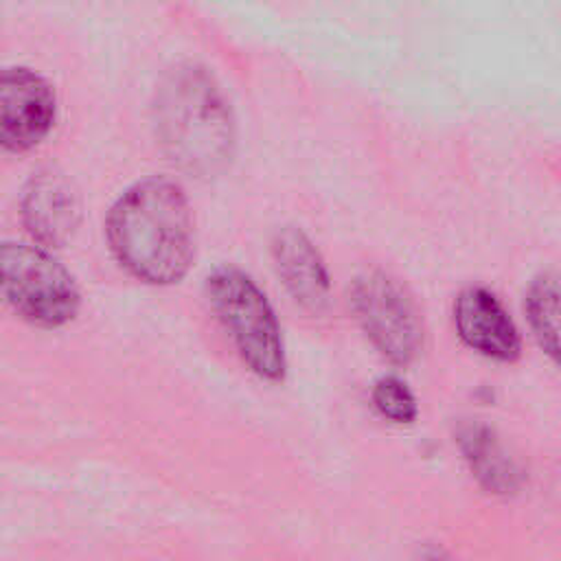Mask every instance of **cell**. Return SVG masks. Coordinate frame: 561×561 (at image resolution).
<instances>
[{"label": "cell", "mask_w": 561, "mask_h": 561, "mask_svg": "<svg viewBox=\"0 0 561 561\" xmlns=\"http://www.w3.org/2000/svg\"><path fill=\"white\" fill-rule=\"evenodd\" d=\"M0 300L20 320L50 331L77 318L81 291L50 248L0 239Z\"/></svg>", "instance_id": "277c9868"}, {"label": "cell", "mask_w": 561, "mask_h": 561, "mask_svg": "<svg viewBox=\"0 0 561 561\" xmlns=\"http://www.w3.org/2000/svg\"><path fill=\"white\" fill-rule=\"evenodd\" d=\"M458 447L478 482L497 495L517 493L524 476L502 440L484 423H462L456 432Z\"/></svg>", "instance_id": "30bf717a"}, {"label": "cell", "mask_w": 561, "mask_h": 561, "mask_svg": "<svg viewBox=\"0 0 561 561\" xmlns=\"http://www.w3.org/2000/svg\"><path fill=\"white\" fill-rule=\"evenodd\" d=\"M351 309L370 344L394 366L412 364L425 340L412 294L388 272L366 270L351 287Z\"/></svg>", "instance_id": "5b68a950"}, {"label": "cell", "mask_w": 561, "mask_h": 561, "mask_svg": "<svg viewBox=\"0 0 561 561\" xmlns=\"http://www.w3.org/2000/svg\"><path fill=\"white\" fill-rule=\"evenodd\" d=\"M153 127L169 160L188 175L215 178L234 156L230 105L204 68L184 66L162 81Z\"/></svg>", "instance_id": "7a4b0ae2"}, {"label": "cell", "mask_w": 561, "mask_h": 561, "mask_svg": "<svg viewBox=\"0 0 561 561\" xmlns=\"http://www.w3.org/2000/svg\"><path fill=\"white\" fill-rule=\"evenodd\" d=\"M20 215L31 239L44 248L66 245L81 224V197L66 173L39 169L20 199Z\"/></svg>", "instance_id": "52a82bcc"}, {"label": "cell", "mask_w": 561, "mask_h": 561, "mask_svg": "<svg viewBox=\"0 0 561 561\" xmlns=\"http://www.w3.org/2000/svg\"><path fill=\"white\" fill-rule=\"evenodd\" d=\"M274 270L291 300L309 316L331 309V276L320 250L296 226H280L272 237Z\"/></svg>", "instance_id": "ba28073f"}, {"label": "cell", "mask_w": 561, "mask_h": 561, "mask_svg": "<svg viewBox=\"0 0 561 561\" xmlns=\"http://www.w3.org/2000/svg\"><path fill=\"white\" fill-rule=\"evenodd\" d=\"M454 324L458 337L489 359L515 362L522 353L515 322L500 298L486 287L469 285L456 296Z\"/></svg>", "instance_id": "9c48e42d"}, {"label": "cell", "mask_w": 561, "mask_h": 561, "mask_svg": "<svg viewBox=\"0 0 561 561\" xmlns=\"http://www.w3.org/2000/svg\"><path fill=\"white\" fill-rule=\"evenodd\" d=\"M204 287L241 362L256 377L280 381L287 370L280 324L261 287L245 272L228 265L213 270Z\"/></svg>", "instance_id": "3957f363"}, {"label": "cell", "mask_w": 561, "mask_h": 561, "mask_svg": "<svg viewBox=\"0 0 561 561\" xmlns=\"http://www.w3.org/2000/svg\"><path fill=\"white\" fill-rule=\"evenodd\" d=\"M373 403L377 412L392 423H414L419 416L416 397L408 383L394 375H383L373 386Z\"/></svg>", "instance_id": "7c38bea8"}, {"label": "cell", "mask_w": 561, "mask_h": 561, "mask_svg": "<svg viewBox=\"0 0 561 561\" xmlns=\"http://www.w3.org/2000/svg\"><path fill=\"white\" fill-rule=\"evenodd\" d=\"M526 318L539 346L552 362L559 357V276L541 272L526 291Z\"/></svg>", "instance_id": "8fae6325"}, {"label": "cell", "mask_w": 561, "mask_h": 561, "mask_svg": "<svg viewBox=\"0 0 561 561\" xmlns=\"http://www.w3.org/2000/svg\"><path fill=\"white\" fill-rule=\"evenodd\" d=\"M57 121L53 85L31 68H0V151L22 153L46 140Z\"/></svg>", "instance_id": "8992f818"}, {"label": "cell", "mask_w": 561, "mask_h": 561, "mask_svg": "<svg viewBox=\"0 0 561 561\" xmlns=\"http://www.w3.org/2000/svg\"><path fill=\"white\" fill-rule=\"evenodd\" d=\"M105 239L116 263L147 285L180 283L195 259V217L184 188L149 175L110 206Z\"/></svg>", "instance_id": "6da1fadb"}]
</instances>
